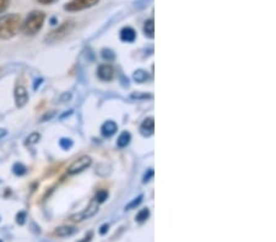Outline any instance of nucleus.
Listing matches in <instances>:
<instances>
[{
  "label": "nucleus",
  "instance_id": "c756f323",
  "mask_svg": "<svg viewBox=\"0 0 276 242\" xmlns=\"http://www.w3.org/2000/svg\"><path fill=\"white\" fill-rule=\"evenodd\" d=\"M42 81H43L42 78H40V80H36V84H35V86H33V88H35V90H37V88L41 86V84H42Z\"/></svg>",
  "mask_w": 276,
  "mask_h": 242
},
{
  "label": "nucleus",
  "instance_id": "423d86ee",
  "mask_svg": "<svg viewBox=\"0 0 276 242\" xmlns=\"http://www.w3.org/2000/svg\"><path fill=\"white\" fill-rule=\"evenodd\" d=\"M97 212H98L97 202H92L86 209H85L84 212H81L80 214H76V216H71V220H74V222H81V220L92 218V216H95Z\"/></svg>",
  "mask_w": 276,
  "mask_h": 242
},
{
  "label": "nucleus",
  "instance_id": "7ed1b4c3",
  "mask_svg": "<svg viewBox=\"0 0 276 242\" xmlns=\"http://www.w3.org/2000/svg\"><path fill=\"white\" fill-rule=\"evenodd\" d=\"M73 27H74V22L73 21L64 22V24H60V26L58 27L55 31L52 32L51 34L47 37V40H49V42H57V40H62V38H64L65 36H68L69 33L71 32Z\"/></svg>",
  "mask_w": 276,
  "mask_h": 242
},
{
  "label": "nucleus",
  "instance_id": "ddd939ff",
  "mask_svg": "<svg viewBox=\"0 0 276 242\" xmlns=\"http://www.w3.org/2000/svg\"><path fill=\"white\" fill-rule=\"evenodd\" d=\"M130 140H131V136H130V134H129V132H126V131L121 132V134H119V137H118V140H117V146H118V147H120V148L126 147V146L129 144V142H130Z\"/></svg>",
  "mask_w": 276,
  "mask_h": 242
},
{
  "label": "nucleus",
  "instance_id": "7c9ffc66",
  "mask_svg": "<svg viewBox=\"0 0 276 242\" xmlns=\"http://www.w3.org/2000/svg\"><path fill=\"white\" fill-rule=\"evenodd\" d=\"M5 134H7V131L3 130V128H0V138H2V137H4Z\"/></svg>",
  "mask_w": 276,
  "mask_h": 242
},
{
  "label": "nucleus",
  "instance_id": "f8f14e48",
  "mask_svg": "<svg viewBox=\"0 0 276 242\" xmlns=\"http://www.w3.org/2000/svg\"><path fill=\"white\" fill-rule=\"evenodd\" d=\"M135 38H136V33L130 27H125V28L121 30L120 32V40H123V42L126 43H131L134 42Z\"/></svg>",
  "mask_w": 276,
  "mask_h": 242
},
{
  "label": "nucleus",
  "instance_id": "a211bd4d",
  "mask_svg": "<svg viewBox=\"0 0 276 242\" xmlns=\"http://www.w3.org/2000/svg\"><path fill=\"white\" fill-rule=\"evenodd\" d=\"M143 198H144L143 194H140V196H137L136 198H134V200H132L131 202L129 203V204L125 206L126 210H130V209H134L135 207H137V206H139L140 203L143 202Z\"/></svg>",
  "mask_w": 276,
  "mask_h": 242
},
{
  "label": "nucleus",
  "instance_id": "0eeeda50",
  "mask_svg": "<svg viewBox=\"0 0 276 242\" xmlns=\"http://www.w3.org/2000/svg\"><path fill=\"white\" fill-rule=\"evenodd\" d=\"M15 102L19 108L25 106L27 102H29V93H27V90L22 84H18L15 88Z\"/></svg>",
  "mask_w": 276,
  "mask_h": 242
},
{
  "label": "nucleus",
  "instance_id": "2f4dec72",
  "mask_svg": "<svg viewBox=\"0 0 276 242\" xmlns=\"http://www.w3.org/2000/svg\"><path fill=\"white\" fill-rule=\"evenodd\" d=\"M0 242H2V241H0Z\"/></svg>",
  "mask_w": 276,
  "mask_h": 242
},
{
  "label": "nucleus",
  "instance_id": "a878e982",
  "mask_svg": "<svg viewBox=\"0 0 276 242\" xmlns=\"http://www.w3.org/2000/svg\"><path fill=\"white\" fill-rule=\"evenodd\" d=\"M108 229H109V225L108 224H103L101 228H99V234H101V235H104V234H107Z\"/></svg>",
  "mask_w": 276,
  "mask_h": 242
},
{
  "label": "nucleus",
  "instance_id": "5701e85b",
  "mask_svg": "<svg viewBox=\"0 0 276 242\" xmlns=\"http://www.w3.org/2000/svg\"><path fill=\"white\" fill-rule=\"evenodd\" d=\"M10 0H0V14L4 12L9 8Z\"/></svg>",
  "mask_w": 276,
  "mask_h": 242
},
{
  "label": "nucleus",
  "instance_id": "b1692460",
  "mask_svg": "<svg viewBox=\"0 0 276 242\" xmlns=\"http://www.w3.org/2000/svg\"><path fill=\"white\" fill-rule=\"evenodd\" d=\"M25 219H26V214L24 213V212H20V213L16 216V222L20 225H24L25 224Z\"/></svg>",
  "mask_w": 276,
  "mask_h": 242
},
{
  "label": "nucleus",
  "instance_id": "f3484780",
  "mask_svg": "<svg viewBox=\"0 0 276 242\" xmlns=\"http://www.w3.org/2000/svg\"><path fill=\"white\" fill-rule=\"evenodd\" d=\"M41 138V134L38 132H33V134H30L29 137L26 138V144L31 146V144H36Z\"/></svg>",
  "mask_w": 276,
  "mask_h": 242
},
{
  "label": "nucleus",
  "instance_id": "20e7f679",
  "mask_svg": "<svg viewBox=\"0 0 276 242\" xmlns=\"http://www.w3.org/2000/svg\"><path fill=\"white\" fill-rule=\"evenodd\" d=\"M91 164H92V159H91L90 156H80L79 159H76V160L70 166H69L68 174H70V175L79 174V172H84L85 169H87Z\"/></svg>",
  "mask_w": 276,
  "mask_h": 242
},
{
  "label": "nucleus",
  "instance_id": "c85d7f7f",
  "mask_svg": "<svg viewBox=\"0 0 276 242\" xmlns=\"http://www.w3.org/2000/svg\"><path fill=\"white\" fill-rule=\"evenodd\" d=\"M92 236H93L92 232H88V235H86V238H85L84 240L80 241V242H90L91 238H92Z\"/></svg>",
  "mask_w": 276,
  "mask_h": 242
},
{
  "label": "nucleus",
  "instance_id": "9b49d317",
  "mask_svg": "<svg viewBox=\"0 0 276 242\" xmlns=\"http://www.w3.org/2000/svg\"><path fill=\"white\" fill-rule=\"evenodd\" d=\"M117 130H118V125L114 122V121H110V120L107 121V122H104L103 125H102V128H101L102 134H103V136H107V137L113 136V134L117 132Z\"/></svg>",
  "mask_w": 276,
  "mask_h": 242
},
{
  "label": "nucleus",
  "instance_id": "f257e3e1",
  "mask_svg": "<svg viewBox=\"0 0 276 242\" xmlns=\"http://www.w3.org/2000/svg\"><path fill=\"white\" fill-rule=\"evenodd\" d=\"M21 18L18 14H9L0 18V40H11L20 30Z\"/></svg>",
  "mask_w": 276,
  "mask_h": 242
},
{
  "label": "nucleus",
  "instance_id": "dca6fc26",
  "mask_svg": "<svg viewBox=\"0 0 276 242\" xmlns=\"http://www.w3.org/2000/svg\"><path fill=\"white\" fill-rule=\"evenodd\" d=\"M149 216H150V210H149V208H144L142 210L137 213L136 216V222H146V220L149 219Z\"/></svg>",
  "mask_w": 276,
  "mask_h": 242
},
{
  "label": "nucleus",
  "instance_id": "f03ea898",
  "mask_svg": "<svg viewBox=\"0 0 276 242\" xmlns=\"http://www.w3.org/2000/svg\"><path fill=\"white\" fill-rule=\"evenodd\" d=\"M46 15L42 11H32L22 24V31L26 36H35L43 27Z\"/></svg>",
  "mask_w": 276,
  "mask_h": 242
},
{
  "label": "nucleus",
  "instance_id": "1a4fd4ad",
  "mask_svg": "<svg viewBox=\"0 0 276 242\" xmlns=\"http://www.w3.org/2000/svg\"><path fill=\"white\" fill-rule=\"evenodd\" d=\"M140 131H142V134L146 137L154 134V131H155V120H154V118H148V119L144 120L142 126H140Z\"/></svg>",
  "mask_w": 276,
  "mask_h": 242
},
{
  "label": "nucleus",
  "instance_id": "393cba45",
  "mask_svg": "<svg viewBox=\"0 0 276 242\" xmlns=\"http://www.w3.org/2000/svg\"><path fill=\"white\" fill-rule=\"evenodd\" d=\"M154 176V170L153 169H149L148 172H146L145 175H144V182H148V181H150V178Z\"/></svg>",
  "mask_w": 276,
  "mask_h": 242
},
{
  "label": "nucleus",
  "instance_id": "6e6552de",
  "mask_svg": "<svg viewBox=\"0 0 276 242\" xmlns=\"http://www.w3.org/2000/svg\"><path fill=\"white\" fill-rule=\"evenodd\" d=\"M97 75L102 81H110L114 77V68L109 64H103L98 66Z\"/></svg>",
  "mask_w": 276,
  "mask_h": 242
},
{
  "label": "nucleus",
  "instance_id": "aec40b11",
  "mask_svg": "<svg viewBox=\"0 0 276 242\" xmlns=\"http://www.w3.org/2000/svg\"><path fill=\"white\" fill-rule=\"evenodd\" d=\"M107 198H108V192H107L106 190H101V191H98L97 194H96V202L103 203Z\"/></svg>",
  "mask_w": 276,
  "mask_h": 242
},
{
  "label": "nucleus",
  "instance_id": "4468645a",
  "mask_svg": "<svg viewBox=\"0 0 276 242\" xmlns=\"http://www.w3.org/2000/svg\"><path fill=\"white\" fill-rule=\"evenodd\" d=\"M132 78H134L135 82H137V84H144V82H146L149 80V74L144 70H136L134 72Z\"/></svg>",
  "mask_w": 276,
  "mask_h": 242
},
{
  "label": "nucleus",
  "instance_id": "412c9836",
  "mask_svg": "<svg viewBox=\"0 0 276 242\" xmlns=\"http://www.w3.org/2000/svg\"><path fill=\"white\" fill-rule=\"evenodd\" d=\"M59 144L63 150H70L71 146H73V141L70 138H62L59 141Z\"/></svg>",
  "mask_w": 276,
  "mask_h": 242
},
{
  "label": "nucleus",
  "instance_id": "6ab92c4d",
  "mask_svg": "<svg viewBox=\"0 0 276 242\" xmlns=\"http://www.w3.org/2000/svg\"><path fill=\"white\" fill-rule=\"evenodd\" d=\"M13 170H14V174L21 176V175L26 174L27 169H26V166H25V165H22L21 163H16L15 165H14Z\"/></svg>",
  "mask_w": 276,
  "mask_h": 242
},
{
  "label": "nucleus",
  "instance_id": "bb28decb",
  "mask_svg": "<svg viewBox=\"0 0 276 242\" xmlns=\"http://www.w3.org/2000/svg\"><path fill=\"white\" fill-rule=\"evenodd\" d=\"M131 98H151V96H148V94H139V93H134V94H131Z\"/></svg>",
  "mask_w": 276,
  "mask_h": 242
},
{
  "label": "nucleus",
  "instance_id": "cd10ccee",
  "mask_svg": "<svg viewBox=\"0 0 276 242\" xmlns=\"http://www.w3.org/2000/svg\"><path fill=\"white\" fill-rule=\"evenodd\" d=\"M38 2H41V4L43 5H47V4H52V2H57V0H37Z\"/></svg>",
  "mask_w": 276,
  "mask_h": 242
},
{
  "label": "nucleus",
  "instance_id": "39448f33",
  "mask_svg": "<svg viewBox=\"0 0 276 242\" xmlns=\"http://www.w3.org/2000/svg\"><path fill=\"white\" fill-rule=\"evenodd\" d=\"M99 0H71L65 5L64 9L68 11H80L85 10L87 8L95 6Z\"/></svg>",
  "mask_w": 276,
  "mask_h": 242
},
{
  "label": "nucleus",
  "instance_id": "9d476101",
  "mask_svg": "<svg viewBox=\"0 0 276 242\" xmlns=\"http://www.w3.org/2000/svg\"><path fill=\"white\" fill-rule=\"evenodd\" d=\"M77 231L75 226H70V225H64V226H59L54 230V235L59 236V238H68V236L74 235Z\"/></svg>",
  "mask_w": 276,
  "mask_h": 242
},
{
  "label": "nucleus",
  "instance_id": "4be33fe9",
  "mask_svg": "<svg viewBox=\"0 0 276 242\" xmlns=\"http://www.w3.org/2000/svg\"><path fill=\"white\" fill-rule=\"evenodd\" d=\"M102 56L107 60H112V59H114L115 55L112 50H110V49H103V50H102Z\"/></svg>",
  "mask_w": 276,
  "mask_h": 242
},
{
  "label": "nucleus",
  "instance_id": "2eb2a0df",
  "mask_svg": "<svg viewBox=\"0 0 276 242\" xmlns=\"http://www.w3.org/2000/svg\"><path fill=\"white\" fill-rule=\"evenodd\" d=\"M144 32L148 37L154 38V33H155V24H154V20H148L145 22V26H144Z\"/></svg>",
  "mask_w": 276,
  "mask_h": 242
}]
</instances>
